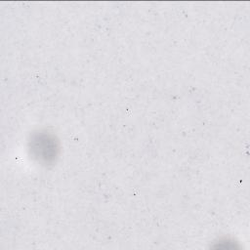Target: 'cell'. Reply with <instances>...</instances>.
I'll use <instances>...</instances> for the list:
<instances>
[{"label": "cell", "mask_w": 250, "mask_h": 250, "mask_svg": "<svg viewBox=\"0 0 250 250\" xmlns=\"http://www.w3.org/2000/svg\"><path fill=\"white\" fill-rule=\"evenodd\" d=\"M33 141L32 150L34 154L44 161L50 160L54 155H56V145L54 140L50 139L46 135L36 136Z\"/></svg>", "instance_id": "1"}]
</instances>
